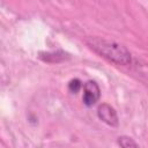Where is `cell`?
<instances>
[{
    "label": "cell",
    "instance_id": "277c9868",
    "mask_svg": "<svg viewBox=\"0 0 148 148\" xmlns=\"http://www.w3.org/2000/svg\"><path fill=\"white\" fill-rule=\"evenodd\" d=\"M118 145H119L120 147H124V148L138 147V143H136L133 139H131V138H128V136H119V138H118Z\"/></svg>",
    "mask_w": 148,
    "mask_h": 148
},
{
    "label": "cell",
    "instance_id": "5b68a950",
    "mask_svg": "<svg viewBox=\"0 0 148 148\" xmlns=\"http://www.w3.org/2000/svg\"><path fill=\"white\" fill-rule=\"evenodd\" d=\"M82 84H81V81L79 79H74V80H71L69 83H68V90L73 94H76L80 89H81Z\"/></svg>",
    "mask_w": 148,
    "mask_h": 148
},
{
    "label": "cell",
    "instance_id": "6da1fadb",
    "mask_svg": "<svg viewBox=\"0 0 148 148\" xmlns=\"http://www.w3.org/2000/svg\"><path fill=\"white\" fill-rule=\"evenodd\" d=\"M87 44L92 51H95L101 57L108 59L113 64L126 66L130 65L132 61L130 51L124 45L113 40L102 38H89L87 40Z\"/></svg>",
    "mask_w": 148,
    "mask_h": 148
},
{
    "label": "cell",
    "instance_id": "7a4b0ae2",
    "mask_svg": "<svg viewBox=\"0 0 148 148\" xmlns=\"http://www.w3.org/2000/svg\"><path fill=\"white\" fill-rule=\"evenodd\" d=\"M101 96V90L98 84L95 81H87L83 86V103L87 106H91L94 105Z\"/></svg>",
    "mask_w": 148,
    "mask_h": 148
},
{
    "label": "cell",
    "instance_id": "3957f363",
    "mask_svg": "<svg viewBox=\"0 0 148 148\" xmlns=\"http://www.w3.org/2000/svg\"><path fill=\"white\" fill-rule=\"evenodd\" d=\"M97 116L103 123L108 124L109 126H112V127L118 126V123H119L118 116H117L116 110L111 105L105 104V103L99 105L97 109Z\"/></svg>",
    "mask_w": 148,
    "mask_h": 148
}]
</instances>
